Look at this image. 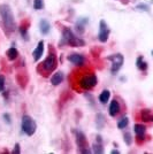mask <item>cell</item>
Returning a JSON list of instances; mask_svg holds the SVG:
<instances>
[{
	"mask_svg": "<svg viewBox=\"0 0 153 154\" xmlns=\"http://www.w3.org/2000/svg\"><path fill=\"white\" fill-rule=\"evenodd\" d=\"M0 15L2 19L4 29L7 33H11L15 30V19H14L13 12L8 5H0Z\"/></svg>",
	"mask_w": 153,
	"mask_h": 154,
	"instance_id": "6da1fadb",
	"label": "cell"
},
{
	"mask_svg": "<svg viewBox=\"0 0 153 154\" xmlns=\"http://www.w3.org/2000/svg\"><path fill=\"white\" fill-rule=\"evenodd\" d=\"M62 44H67L70 46H83L84 42L82 39L75 37V35L73 33V31L69 28H64V32H62Z\"/></svg>",
	"mask_w": 153,
	"mask_h": 154,
	"instance_id": "7a4b0ae2",
	"label": "cell"
},
{
	"mask_svg": "<svg viewBox=\"0 0 153 154\" xmlns=\"http://www.w3.org/2000/svg\"><path fill=\"white\" fill-rule=\"evenodd\" d=\"M21 128H22V131H23L26 135L32 136V135H35V132H36L37 124H36V122H35L29 115H23L22 122H21Z\"/></svg>",
	"mask_w": 153,
	"mask_h": 154,
	"instance_id": "3957f363",
	"label": "cell"
},
{
	"mask_svg": "<svg viewBox=\"0 0 153 154\" xmlns=\"http://www.w3.org/2000/svg\"><path fill=\"white\" fill-rule=\"evenodd\" d=\"M75 136H76V143H77V146H78V151L81 153H90L91 151L86 146V138H85L83 132L75 131Z\"/></svg>",
	"mask_w": 153,
	"mask_h": 154,
	"instance_id": "277c9868",
	"label": "cell"
},
{
	"mask_svg": "<svg viewBox=\"0 0 153 154\" xmlns=\"http://www.w3.org/2000/svg\"><path fill=\"white\" fill-rule=\"evenodd\" d=\"M108 60L112 61V69H111V71H112V74H115V72H117L120 70V68L123 64V61H124V58H123L122 54L117 53V54H113V55L108 57Z\"/></svg>",
	"mask_w": 153,
	"mask_h": 154,
	"instance_id": "5b68a950",
	"label": "cell"
},
{
	"mask_svg": "<svg viewBox=\"0 0 153 154\" xmlns=\"http://www.w3.org/2000/svg\"><path fill=\"white\" fill-rule=\"evenodd\" d=\"M97 82H98V81H97L96 75H89V76H85L81 79L80 85H81L83 89H85V90H90V89H92V88L96 86Z\"/></svg>",
	"mask_w": 153,
	"mask_h": 154,
	"instance_id": "8992f818",
	"label": "cell"
},
{
	"mask_svg": "<svg viewBox=\"0 0 153 154\" xmlns=\"http://www.w3.org/2000/svg\"><path fill=\"white\" fill-rule=\"evenodd\" d=\"M109 37V28L108 26L106 24V22L101 20L100 23H99V35H98V39L101 42V43H105L108 40Z\"/></svg>",
	"mask_w": 153,
	"mask_h": 154,
	"instance_id": "52a82bcc",
	"label": "cell"
},
{
	"mask_svg": "<svg viewBox=\"0 0 153 154\" xmlns=\"http://www.w3.org/2000/svg\"><path fill=\"white\" fill-rule=\"evenodd\" d=\"M57 66H58V62H57L55 54H50L44 61V63H43L45 71H47V72H52L53 70H55Z\"/></svg>",
	"mask_w": 153,
	"mask_h": 154,
	"instance_id": "ba28073f",
	"label": "cell"
},
{
	"mask_svg": "<svg viewBox=\"0 0 153 154\" xmlns=\"http://www.w3.org/2000/svg\"><path fill=\"white\" fill-rule=\"evenodd\" d=\"M68 60L71 63L76 64V66H83L85 62V59L81 54H70V55H68Z\"/></svg>",
	"mask_w": 153,
	"mask_h": 154,
	"instance_id": "9c48e42d",
	"label": "cell"
},
{
	"mask_svg": "<svg viewBox=\"0 0 153 154\" xmlns=\"http://www.w3.org/2000/svg\"><path fill=\"white\" fill-rule=\"evenodd\" d=\"M43 53H44V42L40 40L38 43V45H37V47H36V50L32 53L33 60H35V61H38L39 59L43 57Z\"/></svg>",
	"mask_w": 153,
	"mask_h": 154,
	"instance_id": "30bf717a",
	"label": "cell"
},
{
	"mask_svg": "<svg viewBox=\"0 0 153 154\" xmlns=\"http://www.w3.org/2000/svg\"><path fill=\"white\" fill-rule=\"evenodd\" d=\"M134 131H135V134H136V136H137L138 141H142L143 140V137H144V135H145L146 128H145L143 124H135Z\"/></svg>",
	"mask_w": 153,
	"mask_h": 154,
	"instance_id": "8fae6325",
	"label": "cell"
},
{
	"mask_svg": "<svg viewBox=\"0 0 153 154\" xmlns=\"http://www.w3.org/2000/svg\"><path fill=\"white\" fill-rule=\"evenodd\" d=\"M119 112H120V105H119V101L115 99L109 105V115L114 117L119 114Z\"/></svg>",
	"mask_w": 153,
	"mask_h": 154,
	"instance_id": "7c38bea8",
	"label": "cell"
},
{
	"mask_svg": "<svg viewBox=\"0 0 153 154\" xmlns=\"http://www.w3.org/2000/svg\"><path fill=\"white\" fill-rule=\"evenodd\" d=\"M39 30L40 32L43 33V35H47L50 30H51V24L48 23V21H46V20H40V22H39Z\"/></svg>",
	"mask_w": 153,
	"mask_h": 154,
	"instance_id": "4fadbf2b",
	"label": "cell"
},
{
	"mask_svg": "<svg viewBox=\"0 0 153 154\" xmlns=\"http://www.w3.org/2000/svg\"><path fill=\"white\" fill-rule=\"evenodd\" d=\"M88 22H89V20L86 19V17H81V19H78L75 26H76V30L80 35H82L84 32V26H85V24H86Z\"/></svg>",
	"mask_w": 153,
	"mask_h": 154,
	"instance_id": "5bb4252c",
	"label": "cell"
},
{
	"mask_svg": "<svg viewBox=\"0 0 153 154\" xmlns=\"http://www.w3.org/2000/svg\"><path fill=\"white\" fill-rule=\"evenodd\" d=\"M140 117H142V121H145V122H151V121H153L152 113H151L150 109H143L142 113H140Z\"/></svg>",
	"mask_w": 153,
	"mask_h": 154,
	"instance_id": "9a60e30c",
	"label": "cell"
},
{
	"mask_svg": "<svg viewBox=\"0 0 153 154\" xmlns=\"http://www.w3.org/2000/svg\"><path fill=\"white\" fill-rule=\"evenodd\" d=\"M62 81H64V74H62L61 71L54 74V75L51 77V83L53 84V85H59Z\"/></svg>",
	"mask_w": 153,
	"mask_h": 154,
	"instance_id": "2e32d148",
	"label": "cell"
},
{
	"mask_svg": "<svg viewBox=\"0 0 153 154\" xmlns=\"http://www.w3.org/2000/svg\"><path fill=\"white\" fill-rule=\"evenodd\" d=\"M19 57V51L15 48V47H12V48H9L8 51H7V58L9 59V60H15V59H17Z\"/></svg>",
	"mask_w": 153,
	"mask_h": 154,
	"instance_id": "e0dca14e",
	"label": "cell"
},
{
	"mask_svg": "<svg viewBox=\"0 0 153 154\" xmlns=\"http://www.w3.org/2000/svg\"><path fill=\"white\" fill-rule=\"evenodd\" d=\"M109 97H111V92L108 90H104L99 96V100L101 103H107V101L109 100Z\"/></svg>",
	"mask_w": 153,
	"mask_h": 154,
	"instance_id": "ac0fdd59",
	"label": "cell"
},
{
	"mask_svg": "<svg viewBox=\"0 0 153 154\" xmlns=\"http://www.w3.org/2000/svg\"><path fill=\"white\" fill-rule=\"evenodd\" d=\"M137 67H138V69H140V70L143 71L147 69V63L143 60L142 57H139V58L137 59Z\"/></svg>",
	"mask_w": 153,
	"mask_h": 154,
	"instance_id": "d6986e66",
	"label": "cell"
},
{
	"mask_svg": "<svg viewBox=\"0 0 153 154\" xmlns=\"http://www.w3.org/2000/svg\"><path fill=\"white\" fill-rule=\"evenodd\" d=\"M128 123H129L128 117H123V119H121V120L119 121V123H117V127H119V129H124L128 125Z\"/></svg>",
	"mask_w": 153,
	"mask_h": 154,
	"instance_id": "ffe728a7",
	"label": "cell"
},
{
	"mask_svg": "<svg viewBox=\"0 0 153 154\" xmlns=\"http://www.w3.org/2000/svg\"><path fill=\"white\" fill-rule=\"evenodd\" d=\"M93 152H95V153H99V154L104 153V148H102L101 143L98 141V144H95V145H93Z\"/></svg>",
	"mask_w": 153,
	"mask_h": 154,
	"instance_id": "44dd1931",
	"label": "cell"
},
{
	"mask_svg": "<svg viewBox=\"0 0 153 154\" xmlns=\"http://www.w3.org/2000/svg\"><path fill=\"white\" fill-rule=\"evenodd\" d=\"M33 7L37 11L42 9L44 7V0H33Z\"/></svg>",
	"mask_w": 153,
	"mask_h": 154,
	"instance_id": "7402d4cb",
	"label": "cell"
},
{
	"mask_svg": "<svg viewBox=\"0 0 153 154\" xmlns=\"http://www.w3.org/2000/svg\"><path fill=\"white\" fill-rule=\"evenodd\" d=\"M124 141H126V144L127 145H131V143H133V138H131V135L127 132L126 135H124Z\"/></svg>",
	"mask_w": 153,
	"mask_h": 154,
	"instance_id": "603a6c76",
	"label": "cell"
},
{
	"mask_svg": "<svg viewBox=\"0 0 153 154\" xmlns=\"http://www.w3.org/2000/svg\"><path fill=\"white\" fill-rule=\"evenodd\" d=\"M5 89V77L0 76V92H2Z\"/></svg>",
	"mask_w": 153,
	"mask_h": 154,
	"instance_id": "cb8c5ba5",
	"label": "cell"
},
{
	"mask_svg": "<svg viewBox=\"0 0 153 154\" xmlns=\"http://www.w3.org/2000/svg\"><path fill=\"white\" fill-rule=\"evenodd\" d=\"M13 154H20L21 153V149H20V144H15V146H14V149L13 152H12Z\"/></svg>",
	"mask_w": 153,
	"mask_h": 154,
	"instance_id": "d4e9b609",
	"label": "cell"
},
{
	"mask_svg": "<svg viewBox=\"0 0 153 154\" xmlns=\"http://www.w3.org/2000/svg\"><path fill=\"white\" fill-rule=\"evenodd\" d=\"M21 33H22L23 38L28 39V33H27V29H23V28H21Z\"/></svg>",
	"mask_w": 153,
	"mask_h": 154,
	"instance_id": "484cf974",
	"label": "cell"
},
{
	"mask_svg": "<svg viewBox=\"0 0 153 154\" xmlns=\"http://www.w3.org/2000/svg\"><path fill=\"white\" fill-rule=\"evenodd\" d=\"M137 8H144L143 11H148V6L147 5H138Z\"/></svg>",
	"mask_w": 153,
	"mask_h": 154,
	"instance_id": "4316f807",
	"label": "cell"
},
{
	"mask_svg": "<svg viewBox=\"0 0 153 154\" xmlns=\"http://www.w3.org/2000/svg\"><path fill=\"white\" fill-rule=\"evenodd\" d=\"M4 119H5V120H7V122H8V123H11V117H9V115H8V114H4Z\"/></svg>",
	"mask_w": 153,
	"mask_h": 154,
	"instance_id": "83f0119b",
	"label": "cell"
},
{
	"mask_svg": "<svg viewBox=\"0 0 153 154\" xmlns=\"http://www.w3.org/2000/svg\"><path fill=\"white\" fill-rule=\"evenodd\" d=\"M111 153H112V154H119V153H120V152H119L117 149H113V151H112Z\"/></svg>",
	"mask_w": 153,
	"mask_h": 154,
	"instance_id": "f1b7e54d",
	"label": "cell"
}]
</instances>
